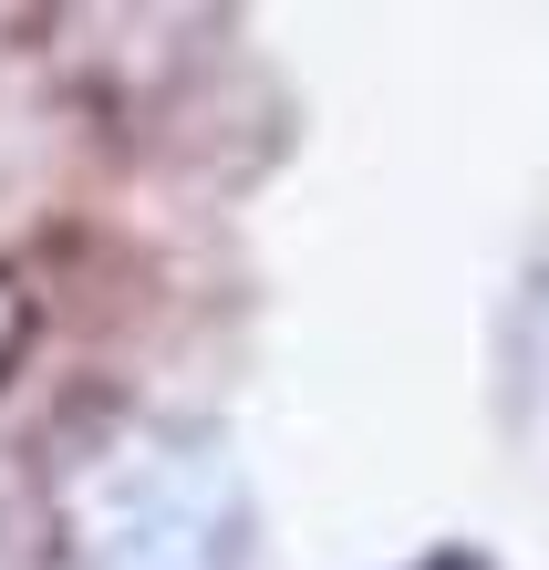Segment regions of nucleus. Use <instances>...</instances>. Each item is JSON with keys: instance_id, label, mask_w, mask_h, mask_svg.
Instances as JSON below:
<instances>
[{"instance_id": "nucleus-2", "label": "nucleus", "mask_w": 549, "mask_h": 570, "mask_svg": "<svg viewBox=\"0 0 549 570\" xmlns=\"http://www.w3.org/2000/svg\"><path fill=\"white\" fill-rule=\"evenodd\" d=\"M508 363H519V415H529V435H549V271L519 291V343H508Z\"/></svg>"}, {"instance_id": "nucleus-3", "label": "nucleus", "mask_w": 549, "mask_h": 570, "mask_svg": "<svg viewBox=\"0 0 549 570\" xmlns=\"http://www.w3.org/2000/svg\"><path fill=\"white\" fill-rule=\"evenodd\" d=\"M415 570H488L477 550H435V560H415Z\"/></svg>"}, {"instance_id": "nucleus-1", "label": "nucleus", "mask_w": 549, "mask_h": 570, "mask_svg": "<svg viewBox=\"0 0 549 570\" xmlns=\"http://www.w3.org/2000/svg\"><path fill=\"white\" fill-rule=\"evenodd\" d=\"M73 570H259V509L218 435L115 425L62 488Z\"/></svg>"}]
</instances>
